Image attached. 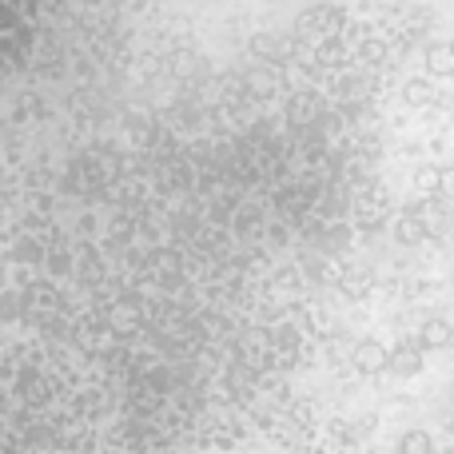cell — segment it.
<instances>
[{"label":"cell","mask_w":454,"mask_h":454,"mask_svg":"<svg viewBox=\"0 0 454 454\" xmlns=\"http://www.w3.org/2000/svg\"><path fill=\"white\" fill-rule=\"evenodd\" d=\"M431 450H434V442L427 431H407L399 439V454H431Z\"/></svg>","instance_id":"cell-10"},{"label":"cell","mask_w":454,"mask_h":454,"mask_svg":"<svg viewBox=\"0 0 454 454\" xmlns=\"http://www.w3.org/2000/svg\"><path fill=\"white\" fill-rule=\"evenodd\" d=\"M387 359H391V351H387L379 339H359L351 351V363L359 375H383L387 371Z\"/></svg>","instance_id":"cell-3"},{"label":"cell","mask_w":454,"mask_h":454,"mask_svg":"<svg viewBox=\"0 0 454 454\" xmlns=\"http://www.w3.org/2000/svg\"><path fill=\"white\" fill-rule=\"evenodd\" d=\"M403 100H407L411 108H427V104L439 100V92H434L431 80H407V84H403Z\"/></svg>","instance_id":"cell-9"},{"label":"cell","mask_w":454,"mask_h":454,"mask_svg":"<svg viewBox=\"0 0 454 454\" xmlns=\"http://www.w3.org/2000/svg\"><path fill=\"white\" fill-rule=\"evenodd\" d=\"M395 239L403 243V247H415V243H423L427 239V231H423V223H419V215H415V207H407V212L395 220Z\"/></svg>","instance_id":"cell-8"},{"label":"cell","mask_w":454,"mask_h":454,"mask_svg":"<svg viewBox=\"0 0 454 454\" xmlns=\"http://www.w3.org/2000/svg\"><path fill=\"white\" fill-rule=\"evenodd\" d=\"M387 371H395V375H403V379L419 375V371H423V347H419V339H403L399 347H391Z\"/></svg>","instance_id":"cell-4"},{"label":"cell","mask_w":454,"mask_h":454,"mask_svg":"<svg viewBox=\"0 0 454 454\" xmlns=\"http://www.w3.org/2000/svg\"><path fill=\"white\" fill-rule=\"evenodd\" d=\"M415 215L419 223H423L427 239H442V235H450L454 227V207L447 204V196H427L415 204Z\"/></svg>","instance_id":"cell-2"},{"label":"cell","mask_w":454,"mask_h":454,"mask_svg":"<svg viewBox=\"0 0 454 454\" xmlns=\"http://www.w3.org/2000/svg\"><path fill=\"white\" fill-rule=\"evenodd\" d=\"M427 76L431 80L454 76V40H434V44L427 48Z\"/></svg>","instance_id":"cell-5"},{"label":"cell","mask_w":454,"mask_h":454,"mask_svg":"<svg viewBox=\"0 0 454 454\" xmlns=\"http://www.w3.org/2000/svg\"><path fill=\"white\" fill-rule=\"evenodd\" d=\"M450 339H454V327L447 319H427L419 327V347L423 351H442V347H450Z\"/></svg>","instance_id":"cell-7"},{"label":"cell","mask_w":454,"mask_h":454,"mask_svg":"<svg viewBox=\"0 0 454 454\" xmlns=\"http://www.w3.org/2000/svg\"><path fill=\"white\" fill-rule=\"evenodd\" d=\"M339 287H343L351 299H363V295H371V287H375V271H371L367 263H355L339 275Z\"/></svg>","instance_id":"cell-6"},{"label":"cell","mask_w":454,"mask_h":454,"mask_svg":"<svg viewBox=\"0 0 454 454\" xmlns=\"http://www.w3.org/2000/svg\"><path fill=\"white\" fill-rule=\"evenodd\" d=\"M439 196L454 200V168H442V180H439Z\"/></svg>","instance_id":"cell-12"},{"label":"cell","mask_w":454,"mask_h":454,"mask_svg":"<svg viewBox=\"0 0 454 454\" xmlns=\"http://www.w3.org/2000/svg\"><path fill=\"white\" fill-rule=\"evenodd\" d=\"M339 28H343V12L335 4H315L295 20L299 40H335Z\"/></svg>","instance_id":"cell-1"},{"label":"cell","mask_w":454,"mask_h":454,"mask_svg":"<svg viewBox=\"0 0 454 454\" xmlns=\"http://www.w3.org/2000/svg\"><path fill=\"white\" fill-rule=\"evenodd\" d=\"M439 180H442V168H419L415 172V188L423 196H439Z\"/></svg>","instance_id":"cell-11"}]
</instances>
